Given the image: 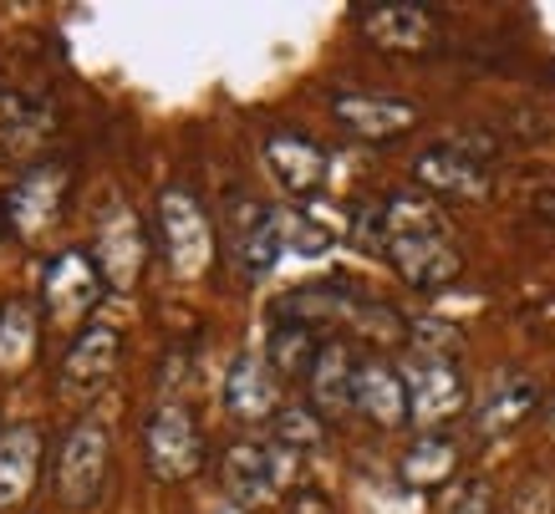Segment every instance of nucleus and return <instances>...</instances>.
<instances>
[{
    "label": "nucleus",
    "mask_w": 555,
    "mask_h": 514,
    "mask_svg": "<svg viewBox=\"0 0 555 514\" xmlns=\"http://www.w3.org/2000/svg\"><path fill=\"white\" fill-rule=\"evenodd\" d=\"M383 255L413 291H443L464 270L454 230L428 194H387L383 200Z\"/></svg>",
    "instance_id": "f257e3e1"
},
{
    "label": "nucleus",
    "mask_w": 555,
    "mask_h": 514,
    "mask_svg": "<svg viewBox=\"0 0 555 514\" xmlns=\"http://www.w3.org/2000/svg\"><path fill=\"white\" fill-rule=\"evenodd\" d=\"M413 179L428 200H464L479 204L494 189V168H489L485 138H454V143H434L413 158Z\"/></svg>",
    "instance_id": "f03ea898"
},
{
    "label": "nucleus",
    "mask_w": 555,
    "mask_h": 514,
    "mask_svg": "<svg viewBox=\"0 0 555 514\" xmlns=\"http://www.w3.org/2000/svg\"><path fill=\"white\" fill-rule=\"evenodd\" d=\"M158 249H164V260L179 281H199L215 260V224L189 189L158 194Z\"/></svg>",
    "instance_id": "7ed1b4c3"
},
{
    "label": "nucleus",
    "mask_w": 555,
    "mask_h": 514,
    "mask_svg": "<svg viewBox=\"0 0 555 514\" xmlns=\"http://www.w3.org/2000/svg\"><path fill=\"white\" fill-rule=\"evenodd\" d=\"M403 387H408V413L413 423L428 433H438L449 417H459L469 408V387L459 372L454 357H428V351H408L403 357Z\"/></svg>",
    "instance_id": "20e7f679"
},
{
    "label": "nucleus",
    "mask_w": 555,
    "mask_h": 514,
    "mask_svg": "<svg viewBox=\"0 0 555 514\" xmlns=\"http://www.w3.org/2000/svg\"><path fill=\"white\" fill-rule=\"evenodd\" d=\"M107 459H113V444H107V428L98 417L72 423L62 448H56V499L67 510H92L102 499V484H107Z\"/></svg>",
    "instance_id": "39448f33"
},
{
    "label": "nucleus",
    "mask_w": 555,
    "mask_h": 514,
    "mask_svg": "<svg viewBox=\"0 0 555 514\" xmlns=\"http://www.w3.org/2000/svg\"><path fill=\"white\" fill-rule=\"evenodd\" d=\"M286 464H291L286 448L260 444V438H240V444L224 448L219 479H224V494L235 499L240 510H260V504H270V499L281 494Z\"/></svg>",
    "instance_id": "423d86ee"
},
{
    "label": "nucleus",
    "mask_w": 555,
    "mask_h": 514,
    "mask_svg": "<svg viewBox=\"0 0 555 514\" xmlns=\"http://www.w3.org/2000/svg\"><path fill=\"white\" fill-rule=\"evenodd\" d=\"M143 453H149L153 479H164V484H179V479H189V474H199L204 438H199V423H194V413H189L184 402H164V408L149 417Z\"/></svg>",
    "instance_id": "0eeeda50"
},
{
    "label": "nucleus",
    "mask_w": 555,
    "mask_h": 514,
    "mask_svg": "<svg viewBox=\"0 0 555 514\" xmlns=\"http://www.w3.org/2000/svg\"><path fill=\"white\" fill-rule=\"evenodd\" d=\"M332 117L362 143H392V138L413 133L423 123V107L408 98H387V92H337Z\"/></svg>",
    "instance_id": "6e6552de"
},
{
    "label": "nucleus",
    "mask_w": 555,
    "mask_h": 514,
    "mask_svg": "<svg viewBox=\"0 0 555 514\" xmlns=\"http://www.w3.org/2000/svg\"><path fill=\"white\" fill-rule=\"evenodd\" d=\"M357 26L372 47L398 51V56H423L443 36L434 5H367V11H357Z\"/></svg>",
    "instance_id": "1a4fd4ad"
},
{
    "label": "nucleus",
    "mask_w": 555,
    "mask_h": 514,
    "mask_svg": "<svg viewBox=\"0 0 555 514\" xmlns=\"http://www.w3.org/2000/svg\"><path fill=\"white\" fill-rule=\"evenodd\" d=\"M98 296H102V270L82 249H62L47 266V275H41V300H47V316H56V321H82L98 306Z\"/></svg>",
    "instance_id": "9d476101"
},
{
    "label": "nucleus",
    "mask_w": 555,
    "mask_h": 514,
    "mask_svg": "<svg viewBox=\"0 0 555 514\" xmlns=\"http://www.w3.org/2000/svg\"><path fill=\"white\" fill-rule=\"evenodd\" d=\"M266 168L275 174V183L286 189L291 200H311L326 174H332V158L321 143H311L306 133H270L266 138Z\"/></svg>",
    "instance_id": "9b49d317"
},
{
    "label": "nucleus",
    "mask_w": 555,
    "mask_h": 514,
    "mask_svg": "<svg viewBox=\"0 0 555 514\" xmlns=\"http://www.w3.org/2000/svg\"><path fill=\"white\" fill-rule=\"evenodd\" d=\"M545 408L540 402V382L530 372H505V377L489 382V393L474 402V433L479 438H505L525 423V417Z\"/></svg>",
    "instance_id": "f8f14e48"
},
{
    "label": "nucleus",
    "mask_w": 555,
    "mask_h": 514,
    "mask_svg": "<svg viewBox=\"0 0 555 514\" xmlns=\"http://www.w3.org/2000/svg\"><path fill=\"white\" fill-rule=\"evenodd\" d=\"M224 413L240 417V423H266V417L281 413L275 372H270L266 357L240 351L235 362H230V372H224Z\"/></svg>",
    "instance_id": "ddd939ff"
},
{
    "label": "nucleus",
    "mask_w": 555,
    "mask_h": 514,
    "mask_svg": "<svg viewBox=\"0 0 555 514\" xmlns=\"http://www.w3.org/2000/svg\"><path fill=\"white\" fill-rule=\"evenodd\" d=\"M357 372H362V362L352 357L347 342H321L317 367H311V377H306V387H311V408H317L321 417L352 413L357 408Z\"/></svg>",
    "instance_id": "4468645a"
},
{
    "label": "nucleus",
    "mask_w": 555,
    "mask_h": 514,
    "mask_svg": "<svg viewBox=\"0 0 555 514\" xmlns=\"http://www.w3.org/2000/svg\"><path fill=\"white\" fill-rule=\"evenodd\" d=\"M118 357H122V336L113 326H87L62 357V387L67 393H98L102 382L118 372Z\"/></svg>",
    "instance_id": "2eb2a0df"
},
{
    "label": "nucleus",
    "mask_w": 555,
    "mask_h": 514,
    "mask_svg": "<svg viewBox=\"0 0 555 514\" xmlns=\"http://www.w3.org/2000/svg\"><path fill=\"white\" fill-rule=\"evenodd\" d=\"M36 474H41V433L31 423L0 433V510H21L36 494Z\"/></svg>",
    "instance_id": "dca6fc26"
},
{
    "label": "nucleus",
    "mask_w": 555,
    "mask_h": 514,
    "mask_svg": "<svg viewBox=\"0 0 555 514\" xmlns=\"http://www.w3.org/2000/svg\"><path fill=\"white\" fill-rule=\"evenodd\" d=\"M143 255H149V240H143V224L133 215H113L102 224L98 245H92V266L102 270V285H133L138 270H143Z\"/></svg>",
    "instance_id": "f3484780"
},
{
    "label": "nucleus",
    "mask_w": 555,
    "mask_h": 514,
    "mask_svg": "<svg viewBox=\"0 0 555 514\" xmlns=\"http://www.w3.org/2000/svg\"><path fill=\"white\" fill-rule=\"evenodd\" d=\"M62 189H67L62 168H36L31 179H21L16 189L5 194V224L16 234H36V230H47V224H56V215H62Z\"/></svg>",
    "instance_id": "a211bd4d"
},
{
    "label": "nucleus",
    "mask_w": 555,
    "mask_h": 514,
    "mask_svg": "<svg viewBox=\"0 0 555 514\" xmlns=\"http://www.w3.org/2000/svg\"><path fill=\"white\" fill-rule=\"evenodd\" d=\"M357 413L367 417V423H377V428H403V423H413L403 372L392 362H362V372H357Z\"/></svg>",
    "instance_id": "6ab92c4d"
},
{
    "label": "nucleus",
    "mask_w": 555,
    "mask_h": 514,
    "mask_svg": "<svg viewBox=\"0 0 555 514\" xmlns=\"http://www.w3.org/2000/svg\"><path fill=\"white\" fill-rule=\"evenodd\" d=\"M235 230H230V240H235V260L240 270L250 275V281H260V275H270V266L286 255V245H281V224H275V209H266V204H250V215H245V204H235Z\"/></svg>",
    "instance_id": "aec40b11"
},
{
    "label": "nucleus",
    "mask_w": 555,
    "mask_h": 514,
    "mask_svg": "<svg viewBox=\"0 0 555 514\" xmlns=\"http://www.w3.org/2000/svg\"><path fill=\"white\" fill-rule=\"evenodd\" d=\"M317 351H321L317 326H306V321H296V316H275V321H270L266 362H270V372H275V377H291V382L311 377Z\"/></svg>",
    "instance_id": "412c9836"
},
{
    "label": "nucleus",
    "mask_w": 555,
    "mask_h": 514,
    "mask_svg": "<svg viewBox=\"0 0 555 514\" xmlns=\"http://www.w3.org/2000/svg\"><path fill=\"white\" fill-rule=\"evenodd\" d=\"M459 468V444L449 438V433H423V438H413L408 444V453L398 459V479L408 484V489H438V484H449Z\"/></svg>",
    "instance_id": "4be33fe9"
},
{
    "label": "nucleus",
    "mask_w": 555,
    "mask_h": 514,
    "mask_svg": "<svg viewBox=\"0 0 555 514\" xmlns=\"http://www.w3.org/2000/svg\"><path fill=\"white\" fill-rule=\"evenodd\" d=\"M36 362V311L26 300H5L0 306V372L21 377Z\"/></svg>",
    "instance_id": "5701e85b"
},
{
    "label": "nucleus",
    "mask_w": 555,
    "mask_h": 514,
    "mask_svg": "<svg viewBox=\"0 0 555 514\" xmlns=\"http://www.w3.org/2000/svg\"><path fill=\"white\" fill-rule=\"evenodd\" d=\"M321 438H326V417H321L311 402H291V408H281V413L270 417V444L286 448L291 459L321 448Z\"/></svg>",
    "instance_id": "b1692460"
},
{
    "label": "nucleus",
    "mask_w": 555,
    "mask_h": 514,
    "mask_svg": "<svg viewBox=\"0 0 555 514\" xmlns=\"http://www.w3.org/2000/svg\"><path fill=\"white\" fill-rule=\"evenodd\" d=\"M275 224H281V245L291 255H326V249L337 245V234L326 230V224H317L306 209H275Z\"/></svg>",
    "instance_id": "393cba45"
},
{
    "label": "nucleus",
    "mask_w": 555,
    "mask_h": 514,
    "mask_svg": "<svg viewBox=\"0 0 555 514\" xmlns=\"http://www.w3.org/2000/svg\"><path fill=\"white\" fill-rule=\"evenodd\" d=\"M449 514H494V489L485 479H469L459 489L454 504H449Z\"/></svg>",
    "instance_id": "a878e982"
},
{
    "label": "nucleus",
    "mask_w": 555,
    "mask_h": 514,
    "mask_svg": "<svg viewBox=\"0 0 555 514\" xmlns=\"http://www.w3.org/2000/svg\"><path fill=\"white\" fill-rule=\"evenodd\" d=\"M535 215L545 219V224H555V189H551V194H540V200H535Z\"/></svg>",
    "instance_id": "bb28decb"
},
{
    "label": "nucleus",
    "mask_w": 555,
    "mask_h": 514,
    "mask_svg": "<svg viewBox=\"0 0 555 514\" xmlns=\"http://www.w3.org/2000/svg\"><path fill=\"white\" fill-rule=\"evenodd\" d=\"M540 413H545V428H551V433H555V398H551V402H545V408H540Z\"/></svg>",
    "instance_id": "cd10ccee"
}]
</instances>
